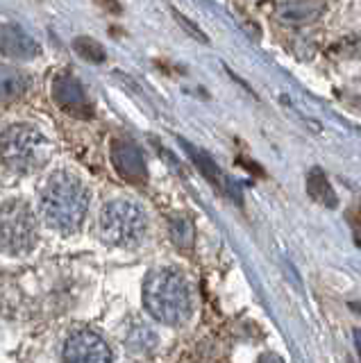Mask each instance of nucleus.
Returning a JSON list of instances; mask_svg holds the SVG:
<instances>
[{"instance_id":"nucleus-6","label":"nucleus","mask_w":361,"mask_h":363,"mask_svg":"<svg viewBox=\"0 0 361 363\" xmlns=\"http://www.w3.org/2000/svg\"><path fill=\"white\" fill-rule=\"evenodd\" d=\"M64 363H111V350L107 340L94 329L80 327L69 334L62 347Z\"/></svg>"},{"instance_id":"nucleus-8","label":"nucleus","mask_w":361,"mask_h":363,"mask_svg":"<svg viewBox=\"0 0 361 363\" xmlns=\"http://www.w3.org/2000/svg\"><path fill=\"white\" fill-rule=\"evenodd\" d=\"M55 96H57L60 105L64 109H69L73 113H80V116H87L89 113V102H87L84 91L73 77H69V75L60 77L57 84H55Z\"/></svg>"},{"instance_id":"nucleus-12","label":"nucleus","mask_w":361,"mask_h":363,"mask_svg":"<svg viewBox=\"0 0 361 363\" xmlns=\"http://www.w3.org/2000/svg\"><path fill=\"white\" fill-rule=\"evenodd\" d=\"M187 150H189L191 157L196 159V164H198V168H200V173H205V177L211 182V184H216L218 189H225V177H223L221 170L216 168V164H213L211 159H209V155L196 150V147H191L189 143H187Z\"/></svg>"},{"instance_id":"nucleus-7","label":"nucleus","mask_w":361,"mask_h":363,"mask_svg":"<svg viewBox=\"0 0 361 363\" xmlns=\"http://www.w3.org/2000/svg\"><path fill=\"white\" fill-rule=\"evenodd\" d=\"M111 159H114L116 170L128 182H143L148 177L145 159L132 141H116L114 147H111Z\"/></svg>"},{"instance_id":"nucleus-14","label":"nucleus","mask_w":361,"mask_h":363,"mask_svg":"<svg viewBox=\"0 0 361 363\" xmlns=\"http://www.w3.org/2000/svg\"><path fill=\"white\" fill-rule=\"evenodd\" d=\"M355 345H357V352L361 357V329H355Z\"/></svg>"},{"instance_id":"nucleus-11","label":"nucleus","mask_w":361,"mask_h":363,"mask_svg":"<svg viewBox=\"0 0 361 363\" xmlns=\"http://www.w3.org/2000/svg\"><path fill=\"white\" fill-rule=\"evenodd\" d=\"M307 191H309V196L316 200V202H321L325 204V207H336L338 200H336V193L334 189L330 186V182H327L325 173L321 168H313L311 173H309V179H307Z\"/></svg>"},{"instance_id":"nucleus-2","label":"nucleus","mask_w":361,"mask_h":363,"mask_svg":"<svg viewBox=\"0 0 361 363\" xmlns=\"http://www.w3.org/2000/svg\"><path fill=\"white\" fill-rule=\"evenodd\" d=\"M143 304L155 320L182 325L191 315V291L182 272L175 268H155L143 281Z\"/></svg>"},{"instance_id":"nucleus-10","label":"nucleus","mask_w":361,"mask_h":363,"mask_svg":"<svg viewBox=\"0 0 361 363\" xmlns=\"http://www.w3.org/2000/svg\"><path fill=\"white\" fill-rule=\"evenodd\" d=\"M277 14L289 23H304L311 21L325 9L323 3H304V0H293V3H277Z\"/></svg>"},{"instance_id":"nucleus-13","label":"nucleus","mask_w":361,"mask_h":363,"mask_svg":"<svg viewBox=\"0 0 361 363\" xmlns=\"http://www.w3.org/2000/svg\"><path fill=\"white\" fill-rule=\"evenodd\" d=\"M259 363H284L279 357H275V354H264L262 359H259Z\"/></svg>"},{"instance_id":"nucleus-5","label":"nucleus","mask_w":361,"mask_h":363,"mask_svg":"<svg viewBox=\"0 0 361 363\" xmlns=\"http://www.w3.org/2000/svg\"><path fill=\"white\" fill-rule=\"evenodd\" d=\"M39 241L37 218L23 200L0 204V250L7 255H28Z\"/></svg>"},{"instance_id":"nucleus-1","label":"nucleus","mask_w":361,"mask_h":363,"mask_svg":"<svg viewBox=\"0 0 361 363\" xmlns=\"http://www.w3.org/2000/svg\"><path fill=\"white\" fill-rule=\"evenodd\" d=\"M89 189L84 182L69 173L57 170L43 182L39 193V213L50 230L73 234L80 230L89 209Z\"/></svg>"},{"instance_id":"nucleus-4","label":"nucleus","mask_w":361,"mask_h":363,"mask_svg":"<svg viewBox=\"0 0 361 363\" xmlns=\"http://www.w3.org/2000/svg\"><path fill=\"white\" fill-rule=\"evenodd\" d=\"M48 143L37 128L12 125L0 134V162L14 173H32L46 164Z\"/></svg>"},{"instance_id":"nucleus-9","label":"nucleus","mask_w":361,"mask_h":363,"mask_svg":"<svg viewBox=\"0 0 361 363\" xmlns=\"http://www.w3.org/2000/svg\"><path fill=\"white\" fill-rule=\"evenodd\" d=\"M0 48L12 57H21V60H28V57L39 55V43L35 39H30L26 32H21L16 28H3L0 30Z\"/></svg>"},{"instance_id":"nucleus-3","label":"nucleus","mask_w":361,"mask_h":363,"mask_svg":"<svg viewBox=\"0 0 361 363\" xmlns=\"http://www.w3.org/2000/svg\"><path fill=\"white\" fill-rule=\"evenodd\" d=\"M98 230L103 241L118 247H132L145 236L148 218L143 209L132 200H111L107 202L98 218Z\"/></svg>"}]
</instances>
